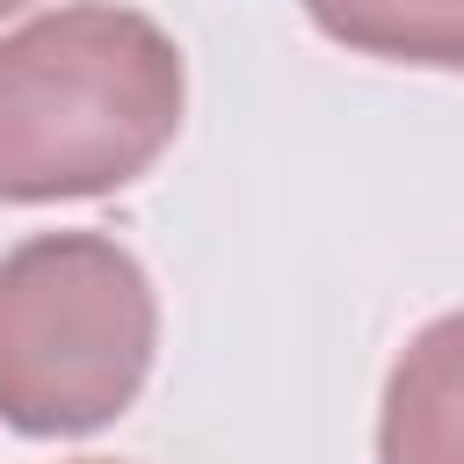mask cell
I'll return each mask as SVG.
<instances>
[{"mask_svg":"<svg viewBox=\"0 0 464 464\" xmlns=\"http://www.w3.org/2000/svg\"><path fill=\"white\" fill-rule=\"evenodd\" d=\"M174 36L116 0H72L0 36V203L130 188L181 130Z\"/></svg>","mask_w":464,"mask_h":464,"instance_id":"obj_1","label":"cell"},{"mask_svg":"<svg viewBox=\"0 0 464 464\" xmlns=\"http://www.w3.org/2000/svg\"><path fill=\"white\" fill-rule=\"evenodd\" d=\"M160 297L109 232H36L0 254V420L94 435L152 377Z\"/></svg>","mask_w":464,"mask_h":464,"instance_id":"obj_2","label":"cell"},{"mask_svg":"<svg viewBox=\"0 0 464 464\" xmlns=\"http://www.w3.org/2000/svg\"><path fill=\"white\" fill-rule=\"evenodd\" d=\"M377 464H464V304L399 348L377 399Z\"/></svg>","mask_w":464,"mask_h":464,"instance_id":"obj_3","label":"cell"},{"mask_svg":"<svg viewBox=\"0 0 464 464\" xmlns=\"http://www.w3.org/2000/svg\"><path fill=\"white\" fill-rule=\"evenodd\" d=\"M304 14L355 58L464 72V0H304Z\"/></svg>","mask_w":464,"mask_h":464,"instance_id":"obj_4","label":"cell"},{"mask_svg":"<svg viewBox=\"0 0 464 464\" xmlns=\"http://www.w3.org/2000/svg\"><path fill=\"white\" fill-rule=\"evenodd\" d=\"M72 464H116V457H72Z\"/></svg>","mask_w":464,"mask_h":464,"instance_id":"obj_5","label":"cell"},{"mask_svg":"<svg viewBox=\"0 0 464 464\" xmlns=\"http://www.w3.org/2000/svg\"><path fill=\"white\" fill-rule=\"evenodd\" d=\"M14 7H29V0H0V14H14Z\"/></svg>","mask_w":464,"mask_h":464,"instance_id":"obj_6","label":"cell"}]
</instances>
